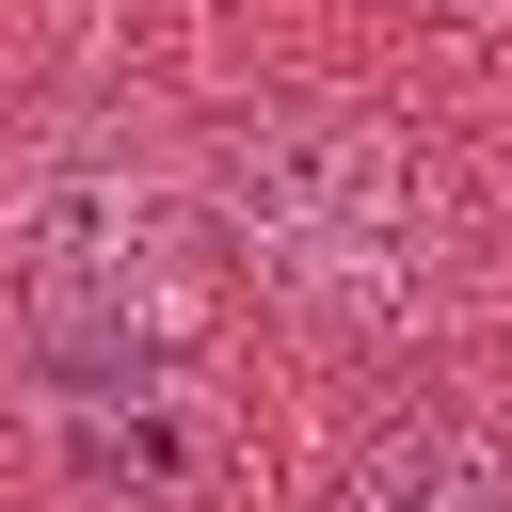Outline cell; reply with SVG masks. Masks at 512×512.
Segmentation results:
<instances>
[{
    "label": "cell",
    "instance_id": "cell-4",
    "mask_svg": "<svg viewBox=\"0 0 512 512\" xmlns=\"http://www.w3.org/2000/svg\"><path fill=\"white\" fill-rule=\"evenodd\" d=\"M448 16H496V0H448Z\"/></svg>",
    "mask_w": 512,
    "mask_h": 512
},
{
    "label": "cell",
    "instance_id": "cell-1",
    "mask_svg": "<svg viewBox=\"0 0 512 512\" xmlns=\"http://www.w3.org/2000/svg\"><path fill=\"white\" fill-rule=\"evenodd\" d=\"M0 304L48 400L176 384L208 304V176L144 112H48L0 176Z\"/></svg>",
    "mask_w": 512,
    "mask_h": 512
},
{
    "label": "cell",
    "instance_id": "cell-3",
    "mask_svg": "<svg viewBox=\"0 0 512 512\" xmlns=\"http://www.w3.org/2000/svg\"><path fill=\"white\" fill-rule=\"evenodd\" d=\"M320 512H512V448L480 416H384Z\"/></svg>",
    "mask_w": 512,
    "mask_h": 512
},
{
    "label": "cell",
    "instance_id": "cell-2",
    "mask_svg": "<svg viewBox=\"0 0 512 512\" xmlns=\"http://www.w3.org/2000/svg\"><path fill=\"white\" fill-rule=\"evenodd\" d=\"M192 176H208V240L288 320H320V336L432 320V288H448V192L416 176L400 128L320 112V96H272V112H224Z\"/></svg>",
    "mask_w": 512,
    "mask_h": 512
}]
</instances>
